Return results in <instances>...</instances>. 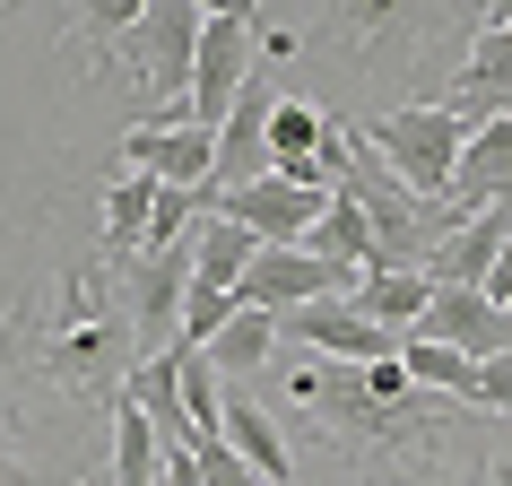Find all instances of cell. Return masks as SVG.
<instances>
[{
  "label": "cell",
  "mask_w": 512,
  "mask_h": 486,
  "mask_svg": "<svg viewBox=\"0 0 512 486\" xmlns=\"http://www.w3.org/2000/svg\"><path fill=\"white\" fill-rule=\"evenodd\" d=\"M452 191L469 200V209H495V200H512V122H486V131L460 139Z\"/></svg>",
  "instance_id": "9a60e30c"
},
{
  "label": "cell",
  "mask_w": 512,
  "mask_h": 486,
  "mask_svg": "<svg viewBox=\"0 0 512 486\" xmlns=\"http://www.w3.org/2000/svg\"><path fill=\"white\" fill-rule=\"evenodd\" d=\"M200 356H209V374L235 391V382H252V374H261V365L278 356V322H270V313H243V304H235V322L217 330Z\"/></svg>",
  "instance_id": "e0dca14e"
},
{
  "label": "cell",
  "mask_w": 512,
  "mask_h": 486,
  "mask_svg": "<svg viewBox=\"0 0 512 486\" xmlns=\"http://www.w3.org/2000/svg\"><path fill=\"white\" fill-rule=\"evenodd\" d=\"M443 486H486V469H460V478H443Z\"/></svg>",
  "instance_id": "4316f807"
},
{
  "label": "cell",
  "mask_w": 512,
  "mask_h": 486,
  "mask_svg": "<svg viewBox=\"0 0 512 486\" xmlns=\"http://www.w3.org/2000/svg\"><path fill=\"white\" fill-rule=\"evenodd\" d=\"M105 460H113V478L105 486H157V434H148V417H139L131 400H113V426H105Z\"/></svg>",
  "instance_id": "d6986e66"
},
{
  "label": "cell",
  "mask_w": 512,
  "mask_h": 486,
  "mask_svg": "<svg viewBox=\"0 0 512 486\" xmlns=\"http://www.w3.org/2000/svg\"><path fill=\"white\" fill-rule=\"evenodd\" d=\"M400 374L417 382V391H434V400H460V408H469L478 365H469L460 348H434V339H400Z\"/></svg>",
  "instance_id": "ffe728a7"
},
{
  "label": "cell",
  "mask_w": 512,
  "mask_h": 486,
  "mask_svg": "<svg viewBox=\"0 0 512 486\" xmlns=\"http://www.w3.org/2000/svg\"><path fill=\"white\" fill-rule=\"evenodd\" d=\"M148 209H157V183H148V174H122V183L105 191V226H96V235H105V261H113V270L148 252Z\"/></svg>",
  "instance_id": "ac0fdd59"
},
{
  "label": "cell",
  "mask_w": 512,
  "mask_h": 486,
  "mask_svg": "<svg viewBox=\"0 0 512 486\" xmlns=\"http://www.w3.org/2000/svg\"><path fill=\"white\" fill-rule=\"evenodd\" d=\"M226 452H235L261 486H287V478H296V460H287V434H278V417H270V408H252L243 391H226Z\"/></svg>",
  "instance_id": "4fadbf2b"
},
{
  "label": "cell",
  "mask_w": 512,
  "mask_h": 486,
  "mask_svg": "<svg viewBox=\"0 0 512 486\" xmlns=\"http://www.w3.org/2000/svg\"><path fill=\"white\" fill-rule=\"evenodd\" d=\"M434 105L452 113L460 131H486V122H512V0L478 9V35H469V53L443 87H434Z\"/></svg>",
  "instance_id": "3957f363"
},
{
  "label": "cell",
  "mask_w": 512,
  "mask_h": 486,
  "mask_svg": "<svg viewBox=\"0 0 512 486\" xmlns=\"http://www.w3.org/2000/svg\"><path fill=\"white\" fill-rule=\"evenodd\" d=\"M278 339H296V348L322 356V365H382V356H400V339H382L348 296L304 304V313H278Z\"/></svg>",
  "instance_id": "9c48e42d"
},
{
  "label": "cell",
  "mask_w": 512,
  "mask_h": 486,
  "mask_svg": "<svg viewBox=\"0 0 512 486\" xmlns=\"http://www.w3.org/2000/svg\"><path fill=\"white\" fill-rule=\"evenodd\" d=\"M478 296H486V304H495V313L512 322V243L495 252V270H486V287H478Z\"/></svg>",
  "instance_id": "cb8c5ba5"
},
{
  "label": "cell",
  "mask_w": 512,
  "mask_h": 486,
  "mask_svg": "<svg viewBox=\"0 0 512 486\" xmlns=\"http://www.w3.org/2000/svg\"><path fill=\"white\" fill-rule=\"evenodd\" d=\"M243 79H252V0H235V9H200V53H191L183 122H191V131H226Z\"/></svg>",
  "instance_id": "277c9868"
},
{
  "label": "cell",
  "mask_w": 512,
  "mask_h": 486,
  "mask_svg": "<svg viewBox=\"0 0 512 486\" xmlns=\"http://www.w3.org/2000/svg\"><path fill=\"white\" fill-rule=\"evenodd\" d=\"M469 417H512V348L478 365V382H469Z\"/></svg>",
  "instance_id": "7402d4cb"
},
{
  "label": "cell",
  "mask_w": 512,
  "mask_h": 486,
  "mask_svg": "<svg viewBox=\"0 0 512 486\" xmlns=\"http://www.w3.org/2000/svg\"><path fill=\"white\" fill-rule=\"evenodd\" d=\"M322 200H330V191H304V183H287V174H261V183L235 191V200H226L217 217H235V226L261 243V252H296V243L313 235Z\"/></svg>",
  "instance_id": "30bf717a"
},
{
  "label": "cell",
  "mask_w": 512,
  "mask_h": 486,
  "mask_svg": "<svg viewBox=\"0 0 512 486\" xmlns=\"http://www.w3.org/2000/svg\"><path fill=\"white\" fill-rule=\"evenodd\" d=\"M70 287V322L61 330H44L35 339V374H44V391H70V400H87V408H105L113 417V400H122V382H131V330H122V313H87V278L70 270L61 278Z\"/></svg>",
  "instance_id": "6da1fadb"
},
{
  "label": "cell",
  "mask_w": 512,
  "mask_h": 486,
  "mask_svg": "<svg viewBox=\"0 0 512 486\" xmlns=\"http://www.w3.org/2000/svg\"><path fill=\"white\" fill-rule=\"evenodd\" d=\"M183 243H191V287H217V296H235V278L252 270V252H261L235 217H200Z\"/></svg>",
  "instance_id": "2e32d148"
},
{
  "label": "cell",
  "mask_w": 512,
  "mask_h": 486,
  "mask_svg": "<svg viewBox=\"0 0 512 486\" xmlns=\"http://www.w3.org/2000/svg\"><path fill=\"white\" fill-rule=\"evenodd\" d=\"M365 270H330L313 252H252V270L235 278V304L243 313H304V304H330V296H356Z\"/></svg>",
  "instance_id": "ba28073f"
},
{
  "label": "cell",
  "mask_w": 512,
  "mask_h": 486,
  "mask_svg": "<svg viewBox=\"0 0 512 486\" xmlns=\"http://www.w3.org/2000/svg\"><path fill=\"white\" fill-rule=\"evenodd\" d=\"M486 486H512V452H504V460H495V469H486Z\"/></svg>",
  "instance_id": "484cf974"
},
{
  "label": "cell",
  "mask_w": 512,
  "mask_h": 486,
  "mask_svg": "<svg viewBox=\"0 0 512 486\" xmlns=\"http://www.w3.org/2000/svg\"><path fill=\"white\" fill-rule=\"evenodd\" d=\"M356 313L382 330V339H408V330L426 322V304H434V287H426V270H374V278H356Z\"/></svg>",
  "instance_id": "5bb4252c"
},
{
  "label": "cell",
  "mask_w": 512,
  "mask_h": 486,
  "mask_svg": "<svg viewBox=\"0 0 512 486\" xmlns=\"http://www.w3.org/2000/svg\"><path fill=\"white\" fill-rule=\"evenodd\" d=\"M183 296H191V243L174 252H148V261H122V330H131V356H174L183 348Z\"/></svg>",
  "instance_id": "5b68a950"
},
{
  "label": "cell",
  "mask_w": 512,
  "mask_h": 486,
  "mask_svg": "<svg viewBox=\"0 0 512 486\" xmlns=\"http://www.w3.org/2000/svg\"><path fill=\"white\" fill-rule=\"evenodd\" d=\"M35 313L27 304H0V486H44V460H35V434H27V391H44L35 374Z\"/></svg>",
  "instance_id": "52a82bcc"
},
{
  "label": "cell",
  "mask_w": 512,
  "mask_h": 486,
  "mask_svg": "<svg viewBox=\"0 0 512 486\" xmlns=\"http://www.w3.org/2000/svg\"><path fill=\"white\" fill-rule=\"evenodd\" d=\"M191 460H200V486H261V478H252V469H243L235 452H226V443H200Z\"/></svg>",
  "instance_id": "603a6c76"
},
{
  "label": "cell",
  "mask_w": 512,
  "mask_h": 486,
  "mask_svg": "<svg viewBox=\"0 0 512 486\" xmlns=\"http://www.w3.org/2000/svg\"><path fill=\"white\" fill-rule=\"evenodd\" d=\"M408 339H434V348H460L469 365H486V356H504V348H512V322L478 296V287H434L426 322L408 330Z\"/></svg>",
  "instance_id": "8fae6325"
},
{
  "label": "cell",
  "mask_w": 512,
  "mask_h": 486,
  "mask_svg": "<svg viewBox=\"0 0 512 486\" xmlns=\"http://www.w3.org/2000/svg\"><path fill=\"white\" fill-rule=\"evenodd\" d=\"M191 53H200V9L191 0H139L131 35L96 61V79H105L113 61L131 70L148 96H165V122H183V87H191Z\"/></svg>",
  "instance_id": "7a4b0ae2"
},
{
  "label": "cell",
  "mask_w": 512,
  "mask_h": 486,
  "mask_svg": "<svg viewBox=\"0 0 512 486\" xmlns=\"http://www.w3.org/2000/svg\"><path fill=\"white\" fill-rule=\"evenodd\" d=\"M157 486H200V460H191V452H165L157 460Z\"/></svg>",
  "instance_id": "d4e9b609"
},
{
  "label": "cell",
  "mask_w": 512,
  "mask_h": 486,
  "mask_svg": "<svg viewBox=\"0 0 512 486\" xmlns=\"http://www.w3.org/2000/svg\"><path fill=\"white\" fill-rule=\"evenodd\" d=\"M226 322H235V296H217V287H191L183 296V348H209Z\"/></svg>",
  "instance_id": "44dd1931"
},
{
  "label": "cell",
  "mask_w": 512,
  "mask_h": 486,
  "mask_svg": "<svg viewBox=\"0 0 512 486\" xmlns=\"http://www.w3.org/2000/svg\"><path fill=\"white\" fill-rule=\"evenodd\" d=\"M460 122L443 105H391L382 122H365V148H374L391 174H400L417 200H434V191L452 183V165H460Z\"/></svg>",
  "instance_id": "8992f818"
},
{
  "label": "cell",
  "mask_w": 512,
  "mask_h": 486,
  "mask_svg": "<svg viewBox=\"0 0 512 486\" xmlns=\"http://www.w3.org/2000/svg\"><path fill=\"white\" fill-rule=\"evenodd\" d=\"M504 243H512V200H495V209H478L460 235H443L426 252V287H486V270H495Z\"/></svg>",
  "instance_id": "7c38bea8"
}]
</instances>
